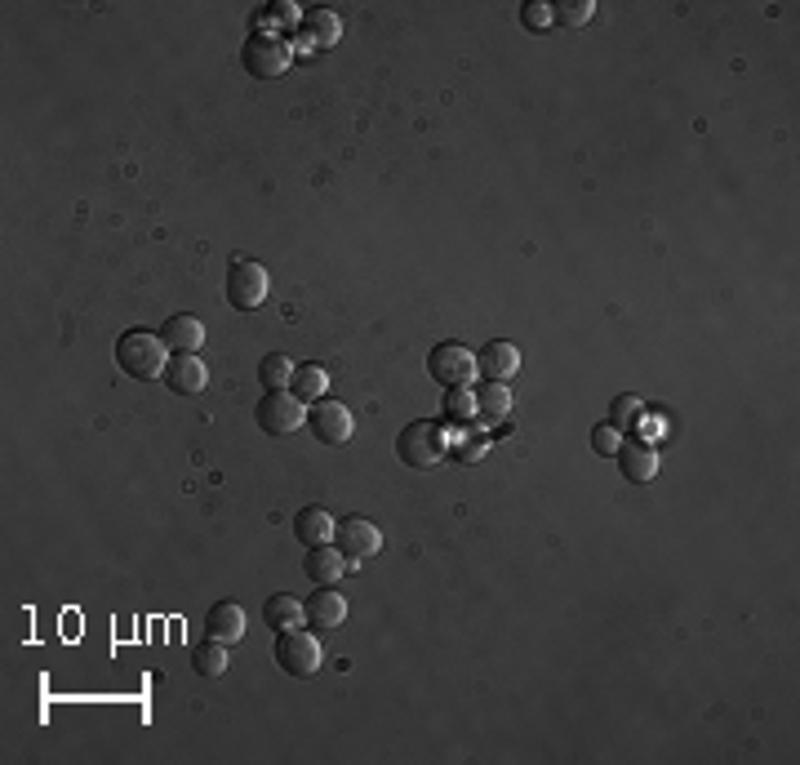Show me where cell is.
<instances>
[{"instance_id": "cell-1", "label": "cell", "mask_w": 800, "mask_h": 765, "mask_svg": "<svg viewBox=\"0 0 800 765\" xmlns=\"http://www.w3.org/2000/svg\"><path fill=\"white\" fill-rule=\"evenodd\" d=\"M169 357H174V352H169L165 339L152 335V330H125V335L117 339V365H121V374H130V379H139V383L161 379L165 365H169Z\"/></svg>"}, {"instance_id": "cell-2", "label": "cell", "mask_w": 800, "mask_h": 765, "mask_svg": "<svg viewBox=\"0 0 800 765\" xmlns=\"http://www.w3.org/2000/svg\"><path fill=\"white\" fill-rule=\"evenodd\" d=\"M396 455H401V463H405V468H414V472H431V468L449 455L445 423H436V418H414V423H405V427H401V436H396Z\"/></svg>"}, {"instance_id": "cell-3", "label": "cell", "mask_w": 800, "mask_h": 765, "mask_svg": "<svg viewBox=\"0 0 800 765\" xmlns=\"http://www.w3.org/2000/svg\"><path fill=\"white\" fill-rule=\"evenodd\" d=\"M222 294L237 312H259L272 294V272L254 259H232V272L222 281Z\"/></svg>"}, {"instance_id": "cell-4", "label": "cell", "mask_w": 800, "mask_h": 765, "mask_svg": "<svg viewBox=\"0 0 800 765\" xmlns=\"http://www.w3.org/2000/svg\"><path fill=\"white\" fill-rule=\"evenodd\" d=\"M320 664H325V649H320V641H316L311 632H303V627L276 632V668H281V673L307 681V677L320 673Z\"/></svg>"}, {"instance_id": "cell-5", "label": "cell", "mask_w": 800, "mask_h": 765, "mask_svg": "<svg viewBox=\"0 0 800 765\" xmlns=\"http://www.w3.org/2000/svg\"><path fill=\"white\" fill-rule=\"evenodd\" d=\"M427 374H431V383H440L445 392H453V387H472V379L481 374L476 370V352L472 348H463V343H436L431 352H427Z\"/></svg>"}, {"instance_id": "cell-6", "label": "cell", "mask_w": 800, "mask_h": 765, "mask_svg": "<svg viewBox=\"0 0 800 765\" xmlns=\"http://www.w3.org/2000/svg\"><path fill=\"white\" fill-rule=\"evenodd\" d=\"M307 427H311V436L320 446H348L352 431H357V418H352V409L342 401L325 396V401L307 405Z\"/></svg>"}, {"instance_id": "cell-7", "label": "cell", "mask_w": 800, "mask_h": 765, "mask_svg": "<svg viewBox=\"0 0 800 765\" xmlns=\"http://www.w3.org/2000/svg\"><path fill=\"white\" fill-rule=\"evenodd\" d=\"M254 418H259V427H263L267 436H294V431L307 423V405H303L294 392H263Z\"/></svg>"}, {"instance_id": "cell-8", "label": "cell", "mask_w": 800, "mask_h": 765, "mask_svg": "<svg viewBox=\"0 0 800 765\" xmlns=\"http://www.w3.org/2000/svg\"><path fill=\"white\" fill-rule=\"evenodd\" d=\"M333 543H338L342 557H348L352 566L357 561H374L383 553V529L374 521H365V516H348V521H338Z\"/></svg>"}, {"instance_id": "cell-9", "label": "cell", "mask_w": 800, "mask_h": 765, "mask_svg": "<svg viewBox=\"0 0 800 765\" xmlns=\"http://www.w3.org/2000/svg\"><path fill=\"white\" fill-rule=\"evenodd\" d=\"M303 614H307V627L311 632H338L348 623V597L338 588H316V597L303 601Z\"/></svg>"}, {"instance_id": "cell-10", "label": "cell", "mask_w": 800, "mask_h": 765, "mask_svg": "<svg viewBox=\"0 0 800 765\" xmlns=\"http://www.w3.org/2000/svg\"><path fill=\"white\" fill-rule=\"evenodd\" d=\"M348 557H342V548L338 543H316V548H307V561H303V570H307V579L316 583V588H338V579L348 575Z\"/></svg>"}, {"instance_id": "cell-11", "label": "cell", "mask_w": 800, "mask_h": 765, "mask_svg": "<svg viewBox=\"0 0 800 765\" xmlns=\"http://www.w3.org/2000/svg\"><path fill=\"white\" fill-rule=\"evenodd\" d=\"M614 459H618V472L632 481V485H649L654 477H658V450L649 446V441H618V450H614Z\"/></svg>"}, {"instance_id": "cell-12", "label": "cell", "mask_w": 800, "mask_h": 765, "mask_svg": "<svg viewBox=\"0 0 800 765\" xmlns=\"http://www.w3.org/2000/svg\"><path fill=\"white\" fill-rule=\"evenodd\" d=\"M161 383L174 392V396H200L209 387V365L200 357H169Z\"/></svg>"}, {"instance_id": "cell-13", "label": "cell", "mask_w": 800, "mask_h": 765, "mask_svg": "<svg viewBox=\"0 0 800 765\" xmlns=\"http://www.w3.org/2000/svg\"><path fill=\"white\" fill-rule=\"evenodd\" d=\"M161 339H165V348L174 357H200V348H205V325L196 316H187V312H174L161 325Z\"/></svg>"}, {"instance_id": "cell-14", "label": "cell", "mask_w": 800, "mask_h": 765, "mask_svg": "<svg viewBox=\"0 0 800 765\" xmlns=\"http://www.w3.org/2000/svg\"><path fill=\"white\" fill-rule=\"evenodd\" d=\"M476 370H481L490 383H512V379H516V370H520V348H516V343H507V339L485 343V348L476 352Z\"/></svg>"}, {"instance_id": "cell-15", "label": "cell", "mask_w": 800, "mask_h": 765, "mask_svg": "<svg viewBox=\"0 0 800 765\" xmlns=\"http://www.w3.org/2000/svg\"><path fill=\"white\" fill-rule=\"evenodd\" d=\"M294 58H289V50H285V41H272V36H254L250 45H245V67H250V76H281L285 67H289Z\"/></svg>"}, {"instance_id": "cell-16", "label": "cell", "mask_w": 800, "mask_h": 765, "mask_svg": "<svg viewBox=\"0 0 800 765\" xmlns=\"http://www.w3.org/2000/svg\"><path fill=\"white\" fill-rule=\"evenodd\" d=\"M338 534V516L329 507H303L294 516V538L303 543V548H316V543H333Z\"/></svg>"}, {"instance_id": "cell-17", "label": "cell", "mask_w": 800, "mask_h": 765, "mask_svg": "<svg viewBox=\"0 0 800 765\" xmlns=\"http://www.w3.org/2000/svg\"><path fill=\"white\" fill-rule=\"evenodd\" d=\"M205 632H209L213 641H222V645H237V641L245 636V610H241L237 601H218V605H209Z\"/></svg>"}, {"instance_id": "cell-18", "label": "cell", "mask_w": 800, "mask_h": 765, "mask_svg": "<svg viewBox=\"0 0 800 765\" xmlns=\"http://www.w3.org/2000/svg\"><path fill=\"white\" fill-rule=\"evenodd\" d=\"M472 396H476V418H481V423L498 427V423L512 418V387H507V383H490V379H485Z\"/></svg>"}, {"instance_id": "cell-19", "label": "cell", "mask_w": 800, "mask_h": 765, "mask_svg": "<svg viewBox=\"0 0 800 765\" xmlns=\"http://www.w3.org/2000/svg\"><path fill=\"white\" fill-rule=\"evenodd\" d=\"M263 623H267L272 632L303 627V623H307V614H303V601H294L289 592H272V597L263 601Z\"/></svg>"}, {"instance_id": "cell-20", "label": "cell", "mask_w": 800, "mask_h": 765, "mask_svg": "<svg viewBox=\"0 0 800 765\" xmlns=\"http://www.w3.org/2000/svg\"><path fill=\"white\" fill-rule=\"evenodd\" d=\"M440 423L453 427V431H463V427L476 423V396H472V387H453V392H445V401H440Z\"/></svg>"}, {"instance_id": "cell-21", "label": "cell", "mask_w": 800, "mask_h": 765, "mask_svg": "<svg viewBox=\"0 0 800 765\" xmlns=\"http://www.w3.org/2000/svg\"><path fill=\"white\" fill-rule=\"evenodd\" d=\"M289 392L303 401V405H316L329 396V370L325 365H294V383Z\"/></svg>"}, {"instance_id": "cell-22", "label": "cell", "mask_w": 800, "mask_h": 765, "mask_svg": "<svg viewBox=\"0 0 800 765\" xmlns=\"http://www.w3.org/2000/svg\"><path fill=\"white\" fill-rule=\"evenodd\" d=\"M191 668H196L200 677H209V681H213V677H222L227 668H232V659H227V645H222V641H213V636H209V641H200V645L191 649Z\"/></svg>"}, {"instance_id": "cell-23", "label": "cell", "mask_w": 800, "mask_h": 765, "mask_svg": "<svg viewBox=\"0 0 800 765\" xmlns=\"http://www.w3.org/2000/svg\"><path fill=\"white\" fill-rule=\"evenodd\" d=\"M259 383H263L267 392H289V383H294V361H289V357H281V352L263 357V365H259Z\"/></svg>"}, {"instance_id": "cell-24", "label": "cell", "mask_w": 800, "mask_h": 765, "mask_svg": "<svg viewBox=\"0 0 800 765\" xmlns=\"http://www.w3.org/2000/svg\"><path fill=\"white\" fill-rule=\"evenodd\" d=\"M556 14V28H588L596 19V0H560V6H551Z\"/></svg>"}, {"instance_id": "cell-25", "label": "cell", "mask_w": 800, "mask_h": 765, "mask_svg": "<svg viewBox=\"0 0 800 765\" xmlns=\"http://www.w3.org/2000/svg\"><path fill=\"white\" fill-rule=\"evenodd\" d=\"M520 28H525V32H534V36L551 32V28H556L551 6H543V0H525V6H520Z\"/></svg>"}, {"instance_id": "cell-26", "label": "cell", "mask_w": 800, "mask_h": 765, "mask_svg": "<svg viewBox=\"0 0 800 765\" xmlns=\"http://www.w3.org/2000/svg\"><path fill=\"white\" fill-rule=\"evenodd\" d=\"M636 418H640V401H636V396H614V401H610V423H614L618 431L636 427Z\"/></svg>"}, {"instance_id": "cell-27", "label": "cell", "mask_w": 800, "mask_h": 765, "mask_svg": "<svg viewBox=\"0 0 800 765\" xmlns=\"http://www.w3.org/2000/svg\"><path fill=\"white\" fill-rule=\"evenodd\" d=\"M618 441H623V431H618L614 423H601V427H592V450H596L601 459H614Z\"/></svg>"}, {"instance_id": "cell-28", "label": "cell", "mask_w": 800, "mask_h": 765, "mask_svg": "<svg viewBox=\"0 0 800 765\" xmlns=\"http://www.w3.org/2000/svg\"><path fill=\"white\" fill-rule=\"evenodd\" d=\"M338 28H342L338 14H329V10H316V14H311V36H316L320 45H325V41H338Z\"/></svg>"}, {"instance_id": "cell-29", "label": "cell", "mask_w": 800, "mask_h": 765, "mask_svg": "<svg viewBox=\"0 0 800 765\" xmlns=\"http://www.w3.org/2000/svg\"><path fill=\"white\" fill-rule=\"evenodd\" d=\"M459 459H463V463L485 459V441H463V446H459Z\"/></svg>"}]
</instances>
